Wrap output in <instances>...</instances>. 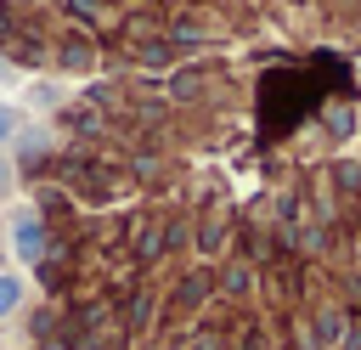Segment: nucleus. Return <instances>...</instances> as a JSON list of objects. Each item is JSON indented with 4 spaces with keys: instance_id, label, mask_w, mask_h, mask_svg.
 I'll return each instance as SVG.
<instances>
[{
    "instance_id": "f257e3e1",
    "label": "nucleus",
    "mask_w": 361,
    "mask_h": 350,
    "mask_svg": "<svg viewBox=\"0 0 361 350\" xmlns=\"http://www.w3.org/2000/svg\"><path fill=\"white\" fill-rule=\"evenodd\" d=\"M11 254H17L23 265H34V260L45 254V226H39V215H34V209L11 220Z\"/></svg>"
},
{
    "instance_id": "f03ea898",
    "label": "nucleus",
    "mask_w": 361,
    "mask_h": 350,
    "mask_svg": "<svg viewBox=\"0 0 361 350\" xmlns=\"http://www.w3.org/2000/svg\"><path fill=\"white\" fill-rule=\"evenodd\" d=\"M23 294H28L23 277H17V271H0V316H17V310H23Z\"/></svg>"
},
{
    "instance_id": "7ed1b4c3",
    "label": "nucleus",
    "mask_w": 361,
    "mask_h": 350,
    "mask_svg": "<svg viewBox=\"0 0 361 350\" xmlns=\"http://www.w3.org/2000/svg\"><path fill=\"white\" fill-rule=\"evenodd\" d=\"M17 130H23V113H17L11 102H0V152L17 141Z\"/></svg>"
},
{
    "instance_id": "20e7f679",
    "label": "nucleus",
    "mask_w": 361,
    "mask_h": 350,
    "mask_svg": "<svg viewBox=\"0 0 361 350\" xmlns=\"http://www.w3.org/2000/svg\"><path fill=\"white\" fill-rule=\"evenodd\" d=\"M11 186H17V175H11V164L0 158V198H11Z\"/></svg>"
},
{
    "instance_id": "39448f33",
    "label": "nucleus",
    "mask_w": 361,
    "mask_h": 350,
    "mask_svg": "<svg viewBox=\"0 0 361 350\" xmlns=\"http://www.w3.org/2000/svg\"><path fill=\"white\" fill-rule=\"evenodd\" d=\"M6 79H11V68H6V62H0V85H6Z\"/></svg>"
}]
</instances>
